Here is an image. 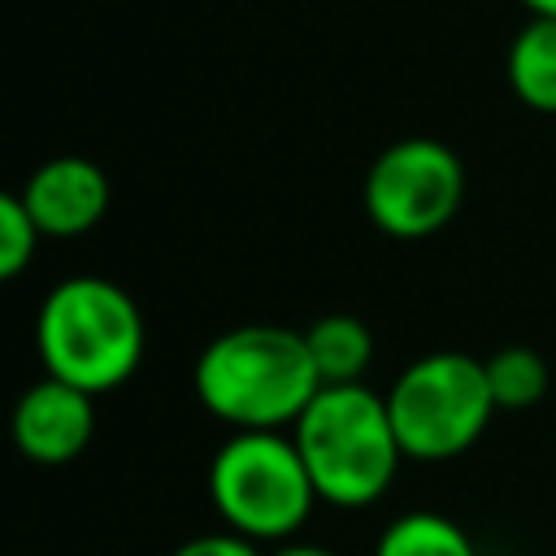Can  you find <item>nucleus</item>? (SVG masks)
I'll list each match as a JSON object with an SVG mask.
<instances>
[{"label":"nucleus","mask_w":556,"mask_h":556,"mask_svg":"<svg viewBox=\"0 0 556 556\" xmlns=\"http://www.w3.org/2000/svg\"><path fill=\"white\" fill-rule=\"evenodd\" d=\"M195 400L230 430H291L321 391L304 330L235 326L204 343L191 369Z\"/></svg>","instance_id":"obj_1"},{"label":"nucleus","mask_w":556,"mask_h":556,"mask_svg":"<svg viewBox=\"0 0 556 556\" xmlns=\"http://www.w3.org/2000/svg\"><path fill=\"white\" fill-rule=\"evenodd\" d=\"M35 348L48 378L104 395L135 378L148 330L126 287L100 274H74L43 295L35 313Z\"/></svg>","instance_id":"obj_2"},{"label":"nucleus","mask_w":556,"mask_h":556,"mask_svg":"<svg viewBox=\"0 0 556 556\" xmlns=\"http://www.w3.org/2000/svg\"><path fill=\"white\" fill-rule=\"evenodd\" d=\"M291 439L308 465L317 500L334 508H365L382 500L404 460L387 395L365 382L321 387L291 426Z\"/></svg>","instance_id":"obj_3"},{"label":"nucleus","mask_w":556,"mask_h":556,"mask_svg":"<svg viewBox=\"0 0 556 556\" xmlns=\"http://www.w3.org/2000/svg\"><path fill=\"white\" fill-rule=\"evenodd\" d=\"M208 500L226 530L287 543L308 521L317 486L291 430H235L208 460Z\"/></svg>","instance_id":"obj_4"},{"label":"nucleus","mask_w":556,"mask_h":556,"mask_svg":"<svg viewBox=\"0 0 556 556\" xmlns=\"http://www.w3.org/2000/svg\"><path fill=\"white\" fill-rule=\"evenodd\" d=\"M387 408L404 460H452L469 452L495 417L486 361L452 348L426 352L387 387Z\"/></svg>","instance_id":"obj_5"},{"label":"nucleus","mask_w":556,"mask_h":556,"mask_svg":"<svg viewBox=\"0 0 556 556\" xmlns=\"http://www.w3.org/2000/svg\"><path fill=\"white\" fill-rule=\"evenodd\" d=\"M365 217L391 239H426L443 230L465 200L460 156L426 135L395 139L365 174Z\"/></svg>","instance_id":"obj_6"},{"label":"nucleus","mask_w":556,"mask_h":556,"mask_svg":"<svg viewBox=\"0 0 556 556\" xmlns=\"http://www.w3.org/2000/svg\"><path fill=\"white\" fill-rule=\"evenodd\" d=\"M96 434V395L61 382L39 378L22 391L13 408V443L35 465H70L87 452Z\"/></svg>","instance_id":"obj_7"},{"label":"nucleus","mask_w":556,"mask_h":556,"mask_svg":"<svg viewBox=\"0 0 556 556\" xmlns=\"http://www.w3.org/2000/svg\"><path fill=\"white\" fill-rule=\"evenodd\" d=\"M22 204L43 239H78L109 213V174L87 156H52L22 182Z\"/></svg>","instance_id":"obj_8"},{"label":"nucleus","mask_w":556,"mask_h":556,"mask_svg":"<svg viewBox=\"0 0 556 556\" xmlns=\"http://www.w3.org/2000/svg\"><path fill=\"white\" fill-rule=\"evenodd\" d=\"M508 87L534 113H556V17H530L504 56Z\"/></svg>","instance_id":"obj_9"},{"label":"nucleus","mask_w":556,"mask_h":556,"mask_svg":"<svg viewBox=\"0 0 556 556\" xmlns=\"http://www.w3.org/2000/svg\"><path fill=\"white\" fill-rule=\"evenodd\" d=\"M308 356L321 374V387H339V382H361V374L374 361V334L361 317L352 313H326L304 330Z\"/></svg>","instance_id":"obj_10"},{"label":"nucleus","mask_w":556,"mask_h":556,"mask_svg":"<svg viewBox=\"0 0 556 556\" xmlns=\"http://www.w3.org/2000/svg\"><path fill=\"white\" fill-rule=\"evenodd\" d=\"M374 556H478V547L460 521L417 508L387 521V530L374 543Z\"/></svg>","instance_id":"obj_11"},{"label":"nucleus","mask_w":556,"mask_h":556,"mask_svg":"<svg viewBox=\"0 0 556 556\" xmlns=\"http://www.w3.org/2000/svg\"><path fill=\"white\" fill-rule=\"evenodd\" d=\"M486 382H491L495 408H530L547 391V361L534 348L508 343L486 356Z\"/></svg>","instance_id":"obj_12"},{"label":"nucleus","mask_w":556,"mask_h":556,"mask_svg":"<svg viewBox=\"0 0 556 556\" xmlns=\"http://www.w3.org/2000/svg\"><path fill=\"white\" fill-rule=\"evenodd\" d=\"M39 239H43V230H39L35 217L26 213L22 195H17V191L0 195V278H4V282H13V278L26 274V265H30L35 252H39Z\"/></svg>","instance_id":"obj_13"},{"label":"nucleus","mask_w":556,"mask_h":556,"mask_svg":"<svg viewBox=\"0 0 556 556\" xmlns=\"http://www.w3.org/2000/svg\"><path fill=\"white\" fill-rule=\"evenodd\" d=\"M169 556H261L252 539L235 534V530H213V534H195L187 543H178Z\"/></svg>","instance_id":"obj_14"},{"label":"nucleus","mask_w":556,"mask_h":556,"mask_svg":"<svg viewBox=\"0 0 556 556\" xmlns=\"http://www.w3.org/2000/svg\"><path fill=\"white\" fill-rule=\"evenodd\" d=\"M269 556H339V552H330V547H321V543H278V552H269Z\"/></svg>","instance_id":"obj_15"},{"label":"nucleus","mask_w":556,"mask_h":556,"mask_svg":"<svg viewBox=\"0 0 556 556\" xmlns=\"http://www.w3.org/2000/svg\"><path fill=\"white\" fill-rule=\"evenodd\" d=\"M530 9V17H556V0H521Z\"/></svg>","instance_id":"obj_16"}]
</instances>
